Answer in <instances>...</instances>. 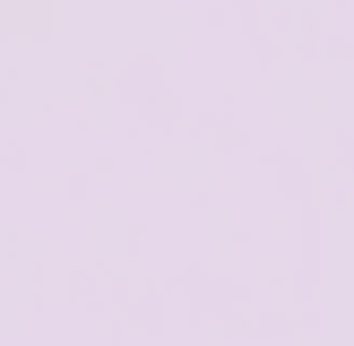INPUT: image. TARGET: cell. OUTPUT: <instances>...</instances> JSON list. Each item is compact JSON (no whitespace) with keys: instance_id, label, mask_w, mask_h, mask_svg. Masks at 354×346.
I'll use <instances>...</instances> for the list:
<instances>
[]
</instances>
